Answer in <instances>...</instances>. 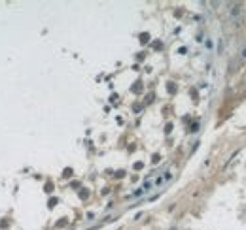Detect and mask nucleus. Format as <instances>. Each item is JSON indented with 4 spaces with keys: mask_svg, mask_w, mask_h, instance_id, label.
<instances>
[{
    "mask_svg": "<svg viewBox=\"0 0 246 230\" xmlns=\"http://www.w3.org/2000/svg\"><path fill=\"white\" fill-rule=\"evenodd\" d=\"M229 17H231V21H233L235 25H239L240 23V19H242V6L240 4H231L229 6Z\"/></svg>",
    "mask_w": 246,
    "mask_h": 230,
    "instance_id": "obj_1",
    "label": "nucleus"
},
{
    "mask_svg": "<svg viewBox=\"0 0 246 230\" xmlns=\"http://www.w3.org/2000/svg\"><path fill=\"white\" fill-rule=\"evenodd\" d=\"M240 58H242V61H246V47L240 49Z\"/></svg>",
    "mask_w": 246,
    "mask_h": 230,
    "instance_id": "obj_2",
    "label": "nucleus"
}]
</instances>
